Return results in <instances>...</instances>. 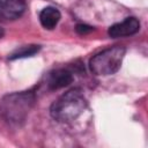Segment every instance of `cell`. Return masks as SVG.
<instances>
[{"label":"cell","instance_id":"1","mask_svg":"<svg viewBox=\"0 0 148 148\" xmlns=\"http://www.w3.org/2000/svg\"><path fill=\"white\" fill-rule=\"evenodd\" d=\"M36 102L32 91L13 92L5 96L0 102V116L13 126H21Z\"/></svg>","mask_w":148,"mask_h":148},{"label":"cell","instance_id":"2","mask_svg":"<svg viewBox=\"0 0 148 148\" xmlns=\"http://www.w3.org/2000/svg\"><path fill=\"white\" fill-rule=\"evenodd\" d=\"M87 102L80 89H71L60 96L50 109L51 116L58 121L75 120L86 109Z\"/></svg>","mask_w":148,"mask_h":148},{"label":"cell","instance_id":"3","mask_svg":"<svg viewBox=\"0 0 148 148\" xmlns=\"http://www.w3.org/2000/svg\"><path fill=\"white\" fill-rule=\"evenodd\" d=\"M125 56V47L116 45L95 54L89 61V68L95 75H112L119 71Z\"/></svg>","mask_w":148,"mask_h":148},{"label":"cell","instance_id":"4","mask_svg":"<svg viewBox=\"0 0 148 148\" xmlns=\"http://www.w3.org/2000/svg\"><path fill=\"white\" fill-rule=\"evenodd\" d=\"M140 29V22L135 17H127L120 23H116L111 25L108 30V34L112 38L127 37L136 34Z\"/></svg>","mask_w":148,"mask_h":148},{"label":"cell","instance_id":"5","mask_svg":"<svg viewBox=\"0 0 148 148\" xmlns=\"http://www.w3.org/2000/svg\"><path fill=\"white\" fill-rule=\"evenodd\" d=\"M25 0H0V17L16 20L25 10Z\"/></svg>","mask_w":148,"mask_h":148},{"label":"cell","instance_id":"6","mask_svg":"<svg viewBox=\"0 0 148 148\" xmlns=\"http://www.w3.org/2000/svg\"><path fill=\"white\" fill-rule=\"evenodd\" d=\"M73 81V74L65 68H58L50 73L47 79V86L52 90H57L60 88H64L72 83Z\"/></svg>","mask_w":148,"mask_h":148},{"label":"cell","instance_id":"7","mask_svg":"<svg viewBox=\"0 0 148 148\" xmlns=\"http://www.w3.org/2000/svg\"><path fill=\"white\" fill-rule=\"evenodd\" d=\"M60 12L56 8V7H45L40 14H39V21L40 24L43 25V28L47 29V30H52L57 27L58 22L60 21Z\"/></svg>","mask_w":148,"mask_h":148},{"label":"cell","instance_id":"8","mask_svg":"<svg viewBox=\"0 0 148 148\" xmlns=\"http://www.w3.org/2000/svg\"><path fill=\"white\" fill-rule=\"evenodd\" d=\"M39 45H23L18 49H16L10 56L9 59L14 60V59H21V58H27V57H32L34 54H36L39 51Z\"/></svg>","mask_w":148,"mask_h":148},{"label":"cell","instance_id":"9","mask_svg":"<svg viewBox=\"0 0 148 148\" xmlns=\"http://www.w3.org/2000/svg\"><path fill=\"white\" fill-rule=\"evenodd\" d=\"M94 28L92 27H89V25H86V24H77L76 25V31L80 34V35H84V34H88L90 31H92Z\"/></svg>","mask_w":148,"mask_h":148},{"label":"cell","instance_id":"10","mask_svg":"<svg viewBox=\"0 0 148 148\" xmlns=\"http://www.w3.org/2000/svg\"><path fill=\"white\" fill-rule=\"evenodd\" d=\"M2 36H3V29H2L1 27H0V38H1Z\"/></svg>","mask_w":148,"mask_h":148}]
</instances>
